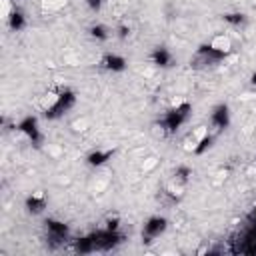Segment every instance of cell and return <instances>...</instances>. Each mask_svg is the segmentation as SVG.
<instances>
[{
    "label": "cell",
    "instance_id": "cell-1",
    "mask_svg": "<svg viewBox=\"0 0 256 256\" xmlns=\"http://www.w3.org/2000/svg\"><path fill=\"white\" fill-rule=\"evenodd\" d=\"M190 110H192V106H190L188 102H182V104H178V106L170 108V110L162 116V120H160L162 130H164V132H168V134H174V132H176V130H178V128L188 120Z\"/></svg>",
    "mask_w": 256,
    "mask_h": 256
},
{
    "label": "cell",
    "instance_id": "cell-2",
    "mask_svg": "<svg viewBox=\"0 0 256 256\" xmlns=\"http://www.w3.org/2000/svg\"><path fill=\"white\" fill-rule=\"evenodd\" d=\"M90 236H92V242H94V252H108V250H114V248L124 240V236H122L118 230H110V228L96 230V232H92Z\"/></svg>",
    "mask_w": 256,
    "mask_h": 256
},
{
    "label": "cell",
    "instance_id": "cell-3",
    "mask_svg": "<svg viewBox=\"0 0 256 256\" xmlns=\"http://www.w3.org/2000/svg\"><path fill=\"white\" fill-rule=\"evenodd\" d=\"M74 102H76V94H74L72 90H68V88L60 90V92L54 96V102L46 108V118H50V120L60 118L64 112H68V110L74 106Z\"/></svg>",
    "mask_w": 256,
    "mask_h": 256
},
{
    "label": "cell",
    "instance_id": "cell-4",
    "mask_svg": "<svg viewBox=\"0 0 256 256\" xmlns=\"http://www.w3.org/2000/svg\"><path fill=\"white\" fill-rule=\"evenodd\" d=\"M228 54L226 48H220V46H214V44H204L196 50V56H194V64L196 66H210V64H218L220 60H224Z\"/></svg>",
    "mask_w": 256,
    "mask_h": 256
},
{
    "label": "cell",
    "instance_id": "cell-5",
    "mask_svg": "<svg viewBox=\"0 0 256 256\" xmlns=\"http://www.w3.org/2000/svg\"><path fill=\"white\" fill-rule=\"evenodd\" d=\"M44 224H46V238H48L50 244L58 246V244H64L68 240V226L64 222L48 218Z\"/></svg>",
    "mask_w": 256,
    "mask_h": 256
},
{
    "label": "cell",
    "instance_id": "cell-6",
    "mask_svg": "<svg viewBox=\"0 0 256 256\" xmlns=\"http://www.w3.org/2000/svg\"><path fill=\"white\" fill-rule=\"evenodd\" d=\"M166 226H168V222H166V218H162V216H152V218H148L146 224H144V228H142V238H144V242H152L154 238H158V236L166 230Z\"/></svg>",
    "mask_w": 256,
    "mask_h": 256
},
{
    "label": "cell",
    "instance_id": "cell-7",
    "mask_svg": "<svg viewBox=\"0 0 256 256\" xmlns=\"http://www.w3.org/2000/svg\"><path fill=\"white\" fill-rule=\"evenodd\" d=\"M22 134H26L28 138H30V142L32 144H42V132H40V128H38V120L34 118V116H26V118H22L20 122H18V126H16Z\"/></svg>",
    "mask_w": 256,
    "mask_h": 256
},
{
    "label": "cell",
    "instance_id": "cell-8",
    "mask_svg": "<svg viewBox=\"0 0 256 256\" xmlns=\"http://www.w3.org/2000/svg\"><path fill=\"white\" fill-rule=\"evenodd\" d=\"M210 124L216 130H224L230 124V110L226 104H218L210 114Z\"/></svg>",
    "mask_w": 256,
    "mask_h": 256
},
{
    "label": "cell",
    "instance_id": "cell-9",
    "mask_svg": "<svg viewBox=\"0 0 256 256\" xmlns=\"http://www.w3.org/2000/svg\"><path fill=\"white\" fill-rule=\"evenodd\" d=\"M102 68H106L110 72H122V70H126V60L120 54H106L102 58Z\"/></svg>",
    "mask_w": 256,
    "mask_h": 256
},
{
    "label": "cell",
    "instance_id": "cell-10",
    "mask_svg": "<svg viewBox=\"0 0 256 256\" xmlns=\"http://www.w3.org/2000/svg\"><path fill=\"white\" fill-rule=\"evenodd\" d=\"M150 60L154 66H160V68H166L172 64V54L166 50V48H154V52L150 54Z\"/></svg>",
    "mask_w": 256,
    "mask_h": 256
},
{
    "label": "cell",
    "instance_id": "cell-11",
    "mask_svg": "<svg viewBox=\"0 0 256 256\" xmlns=\"http://www.w3.org/2000/svg\"><path fill=\"white\" fill-rule=\"evenodd\" d=\"M8 26H10V30H14V32H18V30H22V28L26 26V16H24V12H22L20 8H14V10L10 12V16H8Z\"/></svg>",
    "mask_w": 256,
    "mask_h": 256
},
{
    "label": "cell",
    "instance_id": "cell-12",
    "mask_svg": "<svg viewBox=\"0 0 256 256\" xmlns=\"http://www.w3.org/2000/svg\"><path fill=\"white\" fill-rule=\"evenodd\" d=\"M26 208L32 214H40L46 208V198L42 194H32V196L26 198Z\"/></svg>",
    "mask_w": 256,
    "mask_h": 256
},
{
    "label": "cell",
    "instance_id": "cell-13",
    "mask_svg": "<svg viewBox=\"0 0 256 256\" xmlns=\"http://www.w3.org/2000/svg\"><path fill=\"white\" fill-rule=\"evenodd\" d=\"M74 252L78 254H90L94 252V242H92V236H82V238H76L74 240Z\"/></svg>",
    "mask_w": 256,
    "mask_h": 256
},
{
    "label": "cell",
    "instance_id": "cell-14",
    "mask_svg": "<svg viewBox=\"0 0 256 256\" xmlns=\"http://www.w3.org/2000/svg\"><path fill=\"white\" fill-rule=\"evenodd\" d=\"M110 156H112L110 150H94V152L88 154L86 160H88L90 166H100V164H104L106 160H110Z\"/></svg>",
    "mask_w": 256,
    "mask_h": 256
},
{
    "label": "cell",
    "instance_id": "cell-15",
    "mask_svg": "<svg viewBox=\"0 0 256 256\" xmlns=\"http://www.w3.org/2000/svg\"><path fill=\"white\" fill-rule=\"evenodd\" d=\"M212 140H214V136H212V134H202V136L192 144L194 154H202V152H206V150L212 146Z\"/></svg>",
    "mask_w": 256,
    "mask_h": 256
},
{
    "label": "cell",
    "instance_id": "cell-16",
    "mask_svg": "<svg viewBox=\"0 0 256 256\" xmlns=\"http://www.w3.org/2000/svg\"><path fill=\"white\" fill-rule=\"evenodd\" d=\"M90 36L92 38H96V40H108L110 38V32H108V28L104 26V24H94L92 28H90Z\"/></svg>",
    "mask_w": 256,
    "mask_h": 256
},
{
    "label": "cell",
    "instance_id": "cell-17",
    "mask_svg": "<svg viewBox=\"0 0 256 256\" xmlns=\"http://www.w3.org/2000/svg\"><path fill=\"white\" fill-rule=\"evenodd\" d=\"M224 22H228L230 26H242L246 22V16L242 12H228L224 14Z\"/></svg>",
    "mask_w": 256,
    "mask_h": 256
},
{
    "label": "cell",
    "instance_id": "cell-18",
    "mask_svg": "<svg viewBox=\"0 0 256 256\" xmlns=\"http://www.w3.org/2000/svg\"><path fill=\"white\" fill-rule=\"evenodd\" d=\"M174 174H176V178H178V180H182V182H186V180H188V178L192 176V170H190L188 166H178Z\"/></svg>",
    "mask_w": 256,
    "mask_h": 256
},
{
    "label": "cell",
    "instance_id": "cell-19",
    "mask_svg": "<svg viewBox=\"0 0 256 256\" xmlns=\"http://www.w3.org/2000/svg\"><path fill=\"white\" fill-rule=\"evenodd\" d=\"M102 2H104V0H86V6H88L92 12H98V10L102 8Z\"/></svg>",
    "mask_w": 256,
    "mask_h": 256
},
{
    "label": "cell",
    "instance_id": "cell-20",
    "mask_svg": "<svg viewBox=\"0 0 256 256\" xmlns=\"http://www.w3.org/2000/svg\"><path fill=\"white\" fill-rule=\"evenodd\" d=\"M128 34H130V28H128V26H120V28H118V36H120V38H126Z\"/></svg>",
    "mask_w": 256,
    "mask_h": 256
},
{
    "label": "cell",
    "instance_id": "cell-21",
    "mask_svg": "<svg viewBox=\"0 0 256 256\" xmlns=\"http://www.w3.org/2000/svg\"><path fill=\"white\" fill-rule=\"evenodd\" d=\"M252 84H256V72L252 74Z\"/></svg>",
    "mask_w": 256,
    "mask_h": 256
}]
</instances>
